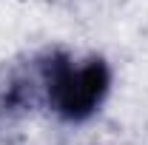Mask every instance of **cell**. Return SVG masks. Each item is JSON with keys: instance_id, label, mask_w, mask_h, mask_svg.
Instances as JSON below:
<instances>
[{"instance_id": "cell-1", "label": "cell", "mask_w": 148, "mask_h": 145, "mask_svg": "<svg viewBox=\"0 0 148 145\" xmlns=\"http://www.w3.org/2000/svg\"><path fill=\"white\" fill-rule=\"evenodd\" d=\"M40 57L43 103L60 122H88L111 94V66L106 57L88 54L74 60L63 49H49Z\"/></svg>"}, {"instance_id": "cell-2", "label": "cell", "mask_w": 148, "mask_h": 145, "mask_svg": "<svg viewBox=\"0 0 148 145\" xmlns=\"http://www.w3.org/2000/svg\"><path fill=\"white\" fill-rule=\"evenodd\" d=\"M34 108H46L40 57H32L29 63L3 66L0 68V125H14L32 117Z\"/></svg>"}]
</instances>
